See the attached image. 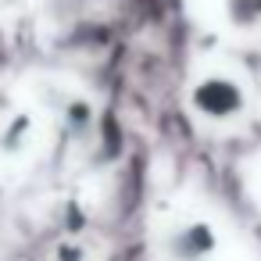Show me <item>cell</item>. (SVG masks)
I'll return each instance as SVG.
<instances>
[{
    "label": "cell",
    "mask_w": 261,
    "mask_h": 261,
    "mask_svg": "<svg viewBox=\"0 0 261 261\" xmlns=\"http://www.w3.org/2000/svg\"><path fill=\"white\" fill-rule=\"evenodd\" d=\"M215 254V232L204 222H182L168 236V257L172 261H204Z\"/></svg>",
    "instance_id": "7a4b0ae2"
},
{
    "label": "cell",
    "mask_w": 261,
    "mask_h": 261,
    "mask_svg": "<svg viewBox=\"0 0 261 261\" xmlns=\"http://www.w3.org/2000/svg\"><path fill=\"white\" fill-rule=\"evenodd\" d=\"M193 104L204 118L211 122H225L232 115H240L243 108V90L229 79V75H207L197 90H193Z\"/></svg>",
    "instance_id": "6da1fadb"
}]
</instances>
